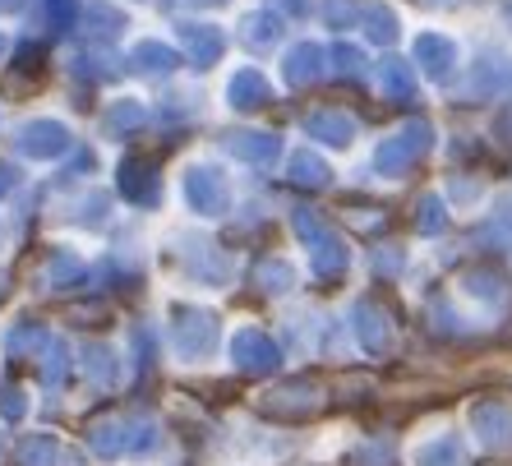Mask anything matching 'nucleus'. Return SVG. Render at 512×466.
Listing matches in <instances>:
<instances>
[{"mask_svg":"<svg viewBox=\"0 0 512 466\" xmlns=\"http://www.w3.org/2000/svg\"><path fill=\"white\" fill-rule=\"evenodd\" d=\"M0 185H5V176H0Z\"/></svg>","mask_w":512,"mask_h":466,"instance_id":"f257e3e1","label":"nucleus"}]
</instances>
